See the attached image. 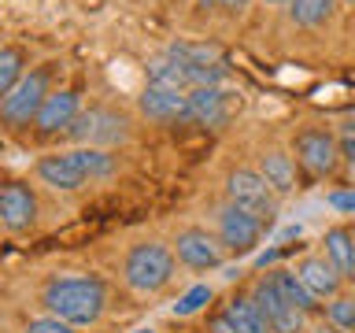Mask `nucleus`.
Instances as JSON below:
<instances>
[{"instance_id": "nucleus-18", "label": "nucleus", "mask_w": 355, "mask_h": 333, "mask_svg": "<svg viewBox=\"0 0 355 333\" xmlns=\"http://www.w3.org/2000/svg\"><path fill=\"white\" fill-rule=\"evenodd\" d=\"M322 255L337 266V274L344 282L355 278V226L340 222V226H329L326 237H322Z\"/></svg>"}, {"instance_id": "nucleus-2", "label": "nucleus", "mask_w": 355, "mask_h": 333, "mask_svg": "<svg viewBox=\"0 0 355 333\" xmlns=\"http://www.w3.org/2000/svg\"><path fill=\"white\" fill-rule=\"evenodd\" d=\"M33 171L49 189L55 193H74V189H85L100 182V178L115 174V155L107 148H85L78 144L71 152H49L33 163Z\"/></svg>"}, {"instance_id": "nucleus-5", "label": "nucleus", "mask_w": 355, "mask_h": 333, "mask_svg": "<svg viewBox=\"0 0 355 333\" xmlns=\"http://www.w3.org/2000/svg\"><path fill=\"white\" fill-rule=\"evenodd\" d=\"M52 78H55V63H41V67H30L26 74L19 78V85L0 100V126L4 130H22V126H33L41 104L49 100L52 93Z\"/></svg>"}, {"instance_id": "nucleus-29", "label": "nucleus", "mask_w": 355, "mask_h": 333, "mask_svg": "<svg viewBox=\"0 0 355 333\" xmlns=\"http://www.w3.org/2000/svg\"><path fill=\"white\" fill-rule=\"evenodd\" d=\"M307 333H344V330H337L333 322H326V318H322V322H315V326H307Z\"/></svg>"}, {"instance_id": "nucleus-27", "label": "nucleus", "mask_w": 355, "mask_h": 333, "mask_svg": "<svg viewBox=\"0 0 355 333\" xmlns=\"http://www.w3.org/2000/svg\"><path fill=\"white\" fill-rule=\"evenodd\" d=\"M22 333H74V326H67V322L52 318V315H41V318H30Z\"/></svg>"}, {"instance_id": "nucleus-33", "label": "nucleus", "mask_w": 355, "mask_h": 333, "mask_svg": "<svg viewBox=\"0 0 355 333\" xmlns=\"http://www.w3.org/2000/svg\"><path fill=\"white\" fill-rule=\"evenodd\" d=\"M130 333H159L155 326H137V330H130Z\"/></svg>"}, {"instance_id": "nucleus-11", "label": "nucleus", "mask_w": 355, "mask_h": 333, "mask_svg": "<svg viewBox=\"0 0 355 333\" xmlns=\"http://www.w3.org/2000/svg\"><path fill=\"white\" fill-rule=\"evenodd\" d=\"M189 100V122L207 130H222L233 119V111L241 108V93H233L230 85H200L185 93Z\"/></svg>"}, {"instance_id": "nucleus-26", "label": "nucleus", "mask_w": 355, "mask_h": 333, "mask_svg": "<svg viewBox=\"0 0 355 333\" xmlns=\"http://www.w3.org/2000/svg\"><path fill=\"white\" fill-rule=\"evenodd\" d=\"M326 204L337 211V215H355V185H340L326 193Z\"/></svg>"}, {"instance_id": "nucleus-15", "label": "nucleus", "mask_w": 355, "mask_h": 333, "mask_svg": "<svg viewBox=\"0 0 355 333\" xmlns=\"http://www.w3.org/2000/svg\"><path fill=\"white\" fill-rule=\"evenodd\" d=\"M137 111L148 122H163V126H171V122H189V100H185V93H178V89L144 85L141 96H137Z\"/></svg>"}, {"instance_id": "nucleus-17", "label": "nucleus", "mask_w": 355, "mask_h": 333, "mask_svg": "<svg viewBox=\"0 0 355 333\" xmlns=\"http://www.w3.org/2000/svg\"><path fill=\"white\" fill-rule=\"evenodd\" d=\"M215 318H218L230 333H270L266 318L259 315V307L252 304L248 293H233L226 304H222V311H218Z\"/></svg>"}, {"instance_id": "nucleus-3", "label": "nucleus", "mask_w": 355, "mask_h": 333, "mask_svg": "<svg viewBox=\"0 0 355 333\" xmlns=\"http://www.w3.org/2000/svg\"><path fill=\"white\" fill-rule=\"evenodd\" d=\"M178 274V259H174V248L163 241H141L133 244L122 259V282H126L133 293L141 296H155L163 293L166 285L174 282Z\"/></svg>"}, {"instance_id": "nucleus-31", "label": "nucleus", "mask_w": 355, "mask_h": 333, "mask_svg": "<svg viewBox=\"0 0 355 333\" xmlns=\"http://www.w3.org/2000/svg\"><path fill=\"white\" fill-rule=\"evenodd\" d=\"M300 233H304V230H300V226H288V230L282 233V241H288V237H300Z\"/></svg>"}, {"instance_id": "nucleus-22", "label": "nucleus", "mask_w": 355, "mask_h": 333, "mask_svg": "<svg viewBox=\"0 0 355 333\" xmlns=\"http://www.w3.org/2000/svg\"><path fill=\"white\" fill-rule=\"evenodd\" d=\"M26 67H30V56L22 44H0V100L19 85V78L26 74Z\"/></svg>"}, {"instance_id": "nucleus-6", "label": "nucleus", "mask_w": 355, "mask_h": 333, "mask_svg": "<svg viewBox=\"0 0 355 333\" xmlns=\"http://www.w3.org/2000/svg\"><path fill=\"white\" fill-rule=\"evenodd\" d=\"M67 137L85 144V148H115V144H126L133 137V126H130V119L122 115V111L93 104V108L78 111V119L71 122Z\"/></svg>"}, {"instance_id": "nucleus-8", "label": "nucleus", "mask_w": 355, "mask_h": 333, "mask_svg": "<svg viewBox=\"0 0 355 333\" xmlns=\"http://www.w3.org/2000/svg\"><path fill=\"white\" fill-rule=\"evenodd\" d=\"M248 296H252V304L259 307V315L266 318L270 333H307L311 318H307V315H300L293 304H285V296L277 293V285H274L270 271L255 278L252 289H248Z\"/></svg>"}, {"instance_id": "nucleus-16", "label": "nucleus", "mask_w": 355, "mask_h": 333, "mask_svg": "<svg viewBox=\"0 0 355 333\" xmlns=\"http://www.w3.org/2000/svg\"><path fill=\"white\" fill-rule=\"evenodd\" d=\"M293 271H296V278H300V282H304V285H307L318 300H333L344 285H348V282H344V278L337 274V266H333L322 252L304 255V259H300V263L293 266Z\"/></svg>"}, {"instance_id": "nucleus-20", "label": "nucleus", "mask_w": 355, "mask_h": 333, "mask_svg": "<svg viewBox=\"0 0 355 333\" xmlns=\"http://www.w3.org/2000/svg\"><path fill=\"white\" fill-rule=\"evenodd\" d=\"M337 4L340 0H288V22L300 30H322L337 19Z\"/></svg>"}, {"instance_id": "nucleus-37", "label": "nucleus", "mask_w": 355, "mask_h": 333, "mask_svg": "<svg viewBox=\"0 0 355 333\" xmlns=\"http://www.w3.org/2000/svg\"><path fill=\"white\" fill-rule=\"evenodd\" d=\"M352 289H355V278H352Z\"/></svg>"}, {"instance_id": "nucleus-21", "label": "nucleus", "mask_w": 355, "mask_h": 333, "mask_svg": "<svg viewBox=\"0 0 355 333\" xmlns=\"http://www.w3.org/2000/svg\"><path fill=\"white\" fill-rule=\"evenodd\" d=\"M144 78H148V85H159V89H178V93H189L185 67L178 63L171 52H163V56H155V60H148V67H144Z\"/></svg>"}, {"instance_id": "nucleus-30", "label": "nucleus", "mask_w": 355, "mask_h": 333, "mask_svg": "<svg viewBox=\"0 0 355 333\" xmlns=\"http://www.w3.org/2000/svg\"><path fill=\"white\" fill-rule=\"evenodd\" d=\"M207 333H230L226 326H222V322L218 318H211V326H207Z\"/></svg>"}, {"instance_id": "nucleus-4", "label": "nucleus", "mask_w": 355, "mask_h": 333, "mask_svg": "<svg viewBox=\"0 0 355 333\" xmlns=\"http://www.w3.org/2000/svg\"><path fill=\"white\" fill-rule=\"evenodd\" d=\"M288 155L296 160V171H304L307 178H333L340 171V152H337V137H333L329 122H307L293 133L288 141Z\"/></svg>"}, {"instance_id": "nucleus-35", "label": "nucleus", "mask_w": 355, "mask_h": 333, "mask_svg": "<svg viewBox=\"0 0 355 333\" xmlns=\"http://www.w3.org/2000/svg\"><path fill=\"white\" fill-rule=\"evenodd\" d=\"M340 4H348V8H355V0H340Z\"/></svg>"}, {"instance_id": "nucleus-9", "label": "nucleus", "mask_w": 355, "mask_h": 333, "mask_svg": "<svg viewBox=\"0 0 355 333\" xmlns=\"http://www.w3.org/2000/svg\"><path fill=\"white\" fill-rule=\"evenodd\" d=\"M174 259L185 266V271H196V274H207V271H218L226 263V248L222 241L211 233L207 226H185L178 230L174 237Z\"/></svg>"}, {"instance_id": "nucleus-14", "label": "nucleus", "mask_w": 355, "mask_h": 333, "mask_svg": "<svg viewBox=\"0 0 355 333\" xmlns=\"http://www.w3.org/2000/svg\"><path fill=\"white\" fill-rule=\"evenodd\" d=\"M255 171L263 174V182L270 185V193L277 200L296 193V160L288 155V148H282V144H266V148H259V155H255Z\"/></svg>"}, {"instance_id": "nucleus-19", "label": "nucleus", "mask_w": 355, "mask_h": 333, "mask_svg": "<svg viewBox=\"0 0 355 333\" xmlns=\"http://www.w3.org/2000/svg\"><path fill=\"white\" fill-rule=\"evenodd\" d=\"M270 278H274V285H277V293L285 296V304H293L300 315H307V318H315L318 311H322V300L311 293V289L296 278V271L293 266H274L270 271Z\"/></svg>"}, {"instance_id": "nucleus-32", "label": "nucleus", "mask_w": 355, "mask_h": 333, "mask_svg": "<svg viewBox=\"0 0 355 333\" xmlns=\"http://www.w3.org/2000/svg\"><path fill=\"white\" fill-rule=\"evenodd\" d=\"M266 8H288V0H263Z\"/></svg>"}, {"instance_id": "nucleus-13", "label": "nucleus", "mask_w": 355, "mask_h": 333, "mask_svg": "<svg viewBox=\"0 0 355 333\" xmlns=\"http://www.w3.org/2000/svg\"><path fill=\"white\" fill-rule=\"evenodd\" d=\"M82 111V89L78 85H63V89H52L49 100L41 104L37 119H33V130L37 137H55V133H67L71 122L78 119Z\"/></svg>"}, {"instance_id": "nucleus-24", "label": "nucleus", "mask_w": 355, "mask_h": 333, "mask_svg": "<svg viewBox=\"0 0 355 333\" xmlns=\"http://www.w3.org/2000/svg\"><path fill=\"white\" fill-rule=\"evenodd\" d=\"M333 137H337L340 166L348 174H355V111H348V115H340L333 122Z\"/></svg>"}, {"instance_id": "nucleus-23", "label": "nucleus", "mask_w": 355, "mask_h": 333, "mask_svg": "<svg viewBox=\"0 0 355 333\" xmlns=\"http://www.w3.org/2000/svg\"><path fill=\"white\" fill-rule=\"evenodd\" d=\"M326 322L344 333H355V289H340L333 300H326Z\"/></svg>"}, {"instance_id": "nucleus-34", "label": "nucleus", "mask_w": 355, "mask_h": 333, "mask_svg": "<svg viewBox=\"0 0 355 333\" xmlns=\"http://www.w3.org/2000/svg\"><path fill=\"white\" fill-rule=\"evenodd\" d=\"M196 4H200V8H215V0H196Z\"/></svg>"}, {"instance_id": "nucleus-12", "label": "nucleus", "mask_w": 355, "mask_h": 333, "mask_svg": "<svg viewBox=\"0 0 355 333\" xmlns=\"http://www.w3.org/2000/svg\"><path fill=\"white\" fill-rule=\"evenodd\" d=\"M37 222V193L22 178H4L0 182V226L8 233H26Z\"/></svg>"}, {"instance_id": "nucleus-1", "label": "nucleus", "mask_w": 355, "mask_h": 333, "mask_svg": "<svg viewBox=\"0 0 355 333\" xmlns=\"http://www.w3.org/2000/svg\"><path fill=\"white\" fill-rule=\"evenodd\" d=\"M41 304H44V315L60 318L74 330H85L104 318L107 289L93 274H63L41 289Z\"/></svg>"}, {"instance_id": "nucleus-36", "label": "nucleus", "mask_w": 355, "mask_h": 333, "mask_svg": "<svg viewBox=\"0 0 355 333\" xmlns=\"http://www.w3.org/2000/svg\"><path fill=\"white\" fill-rule=\"evenodd\" d=\"M196 333H207V330H196Z\"/></svg>"}, {"instance_id": "nucleus-28", "label": "nucleus", "mask_w": 355, "mask_h": 333, "mask_svg": "<svg viewBox=\"0 0 355 333\" xmlns=\"http://www.w3.org/2000/svg\"><path fill=\"white\" fill-rule=\"evenodd\" d=\"M248 4H252V0H215V8H218V11H226L230 19H233V15H241V11L248 8Z\"/></svg>"}, {"instance_id": "nucleus-25", "label": "nucleus", "mask_w": 355, "mask_h": 333, "mask_svg": "<svg viewBox=\"0 0 355 333\" xmlns=\"http://www.w3.org/2000/svg\"><path fill=\"white\" fill-rule=\"evenodd\" d=\"M211 300H215V289L211 285H193V289H185L182 296H178V304L171 307V315L174 318H193V315H200Z\"/></svg>"}, {"instance_id": "nucleus-10", "label": "nucleus", "mask_w": 355, "mask_h": 333, "mask_svg": "<svg viewBox=\"0 0 355 333\" xmlns=\"http://www.w3.org/2000/svg\"><path fill=\"white\" fill-rule=\"evenodd\" d=\"M266 226L255 215H248V211L233 207V204H222L218 207V219H215V237L222 241V248H226V255H252L255 248H259Z\"/></svg>"}, {"instance_id": "nucleus-7", "label": "nucleus", "mask_w": 355, "mask_h": 333, "mask_svg": "<svg viewBox=\"0 0 355 333\" xmlns=\"http://www.w3.org/2000/svg\"><path fill=\"white\" fill-rule=\"evenodd\" d=\"M226 204L255 215L266 230L277 219V196L270 193V185L263 182L255 166H230L226 171Z\"/></svg>"}]
</instances>
